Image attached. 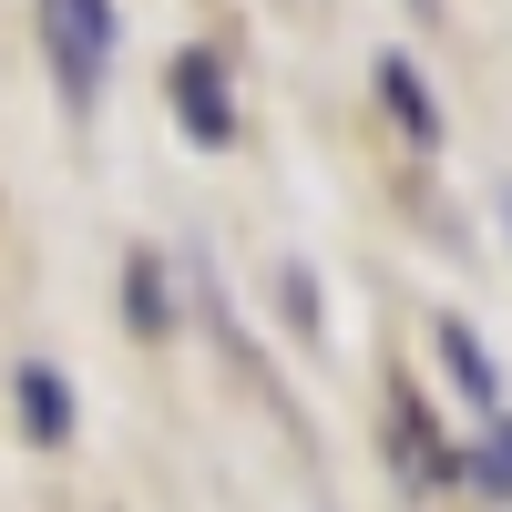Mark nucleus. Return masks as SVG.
Returning <instances> with one entry per match:
<instances>
[{
	"mask_svg": "<svg viewBox=\"0 0 512 512\" xmlns=\"http://www.w3.org/2000/svg\"><path fill=\"white\" fill-rule=\"evenodd\" d=\"M11 410H21V441H41V451H72V431H82V400H72V379L52 359L11 369Z\"/></svg>",
	"mask_w": 512,
	"mask_h": 512,
	"instance_id": "nucleus-4",
	"label": "nucleus"
},
{
	"mask_svg": "<svg viewBox=\"0 0 512 512\" xmlns=\"http://www.w3.org/2000/svg\"><path fill=\"white\" fill-rule=\"evenodd\" d=\"M369 82H379V103H390V123L431 154V144H441V103H431V82H420V62H410V52H379Z\"/></svg>",
	"mask_w": 512,
	"mask_h": 512,
	"instance_id": "nucleus-6",
	"label": "nucleus"
},
{
	"mask_svg": "<svg viewBox=\"0 0 512 512\" xmlns=\"http://www.w3.org/2000/svg\"><path fill=\"white\" fill-rule=\"evenodd\" d=\"M431 349H441V369H451V390L492 420V410H502V369H492V349H482V328L441 308V318H431Z\"/></svg>",
	"mask_w": 512,
	"mask_h": 512,
	"instance_id": "nucleus-5",
	"label": "nucleus"
},
{
	"mask_svg": "<svg viewBox=\"0 0 512 512\" xmlns=\"http://www.w3.org/2000/svg\"><path fill=\"white\" fill-rule=\"evenodd\" d=\"M277 308H287L297 328H308V338H318V277H308V267H297V256H287V267H277Z\"/></svg>",
	"mask_w": 512,
	"mask_h": 512,
	"instance_id": "nucleus-8",
	"label": "nucleus"
},
{
	"mask_svg": "<svg viewBox=\"0 0 512 512\" xmlns=\"http://www.w3.org/2000/svg\"><path fill=\"white\" fill-rule=\"evenodd\" d=\"M123 308H134V328H144V338L175 328V308H164V267H154V256H123Z\"/></svg>",
	"mask_w": 512,
	"mask_h": 512,
	"instance_id": "nucleus-7",
	"label": "nucleus"
},
{
	"mask_svg": "<svg viewBox=\"0 0 512 512\" xmlns=\"http://www.w3.org/2000/svg\"><path fill=\"white\" fill-rule=\"evenodd\" d=\"M482 451L502 461V482H512V410H492V431H482Z\"/></svg>",
	"mask_w": 512,
	"mask_h": 512,
	"instance_id": "nucleus-9",
	"label": "nucleus"
},
{
	"mask_svg": "<svg viewBox=\"0 0 512 512\" xmlns=\"http://www.w3.org/2000/svg\"><path fill=\"white\" fill-rule=\"evenodd\" d=\"M41 21V62L62 82V113H103V82H113V52H123V11L113 0H31Z\"/></svg>",
	"mask_w": 512,
	"mask_h": 512,
	"instance_id": "nucleus-1",
	"label": "nucleus"
},
{
	"mask_svg": "<svg viewBox=\"0 0 512 512\" xmlns=\"http://www.w3.org/2000/svg\"><path fill=\"white\" fill-rule=\"evenodd\" d=\"M390 461H400V482H410V492L461 482V451L441 441V420L420 410V390H410V379H390Z\"/></svg>",
	"mask_w": 512,
	"mask_h": 512,
	"instance_id": "nucleus-3",
	"label": "nucleus"
},
{
	"mask_svg": "<svg viewBox=\"0 0 512 512\" xmlns=\"http://www.w3.org/2000/svg\"><path fill=\"white\" fill-rule=\"evenodd\" d=\"M410 11H420V21H431V11H441V0H410Z\"/></svg>",
	"mask_w": 512,
	"mask_h": 512,
	"instance_id": "nucleus-11",
	"label": "nucleus"
},
{
	"mask_svg": "<svg viewBox=\"0 0 512 512\" xmlns=\"http://www.w3.org/2000/svg\"><path fill=\"white\" fill-rule=\"evenodd\" d=\"M164 93H175V134H185L195 154H226V144H236V82H226V52L185 41V52L164 62Z\"/></svg>",
	"mask_w": 512,
	"mask_h": 512,
	"instance_id": "nucleus-2",
	"label": "nucleus"
},
{
	"mask_svg": "<svg viewBox=\"0 0 512 512\" xmlns=\"http://www.w3.org/2000/svg\"><path fill=\"white\" fill-rule=\"evenodd\" d=\"M502 236H512V185H502Z\"/></svg>",
	"mask_w": 512,
	"mask_h": 512,
	"instance_id": "nucleus-10",
	"label": "nucleus"
}]
</instances>
